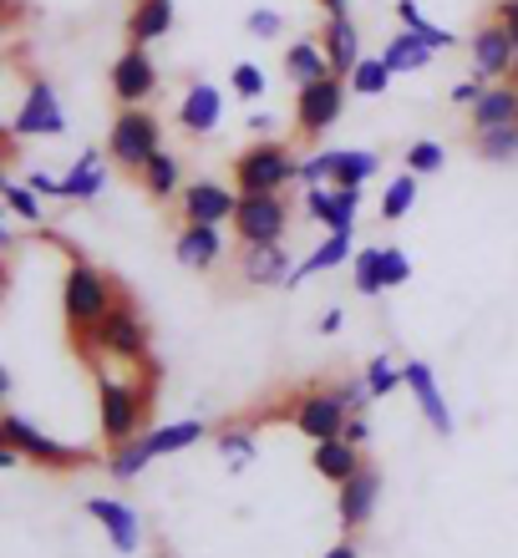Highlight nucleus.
I'll return each instance as SVG.
<instances>
[{
  "instance_id": "nucleus-19",
  "label": "nucleus",
  "mask_w": 518,
  "mask_h": 558,
  "mask_svg": "<svg viewBox=\"0 0 518 558\" xmlns=\"http://www.w3.org/2000/svg\"><path fill=\"white\" fill-rule=\"evenodd\" d=\"M219 122H224V92L214 82H193L183 92V102H178V128L189 137H208L219 133Z\"/></svg>"
},
{
  "instance_id": "nucleus-50",
  "label": "nucleus",
  "mask_w": 518,
  "mask_h": 558,
  "mask_svg": "<svg viewBox=\"0 0 518 558\" xmlns=\"http://www.w3.org/2000/svg\"><path fill=\"white\" fill-rule=\"evenodd\" d=\"M493 21L518 41V0H498V5H493Z\"/></svg>"
},
{
  "instance_id": "nucleus-22",
  "label": "nucleus",
  "mask_w": 518,
  "mask_h": 558,
  "mask_svg": "<svg viewBox=\"0 0 518 558\" xmlns=\"http://www.w3.org/2000/svg\"><path fill=\"white\" fill-rule=\"evenodd\" d=\"M311 468L326 477V483L341 487L346 477H356V472L366 468V457H361V447L346 437H326V441H311Z\"/></svg>"
},
{
  "instance_id": "nucleus-1",
  "label": "nucleus",
  "mask_w": 518,
  "mask_h": 558,
  "mask_svg": "<svg viewBox=\"0 0 518 558\" xmlns=\"http://www.w3.org/2000/svg\"><path fill=\"white\" fill-rule=\"evenodd\" d=\"M148 320L137 315L133 300H118V305L103 315V325L97 330H87V336L76 340L82 345V355H87L92 366L97 361H118V366H137L148 371L153 366V345H148Z\"/></svg>"
},
{
  "instance_id": "nucleus-14",
  "label": "nucleus",
  "mask_w": 518,
  "mask_h": 558,
  "mask_svg": "<svg viewBox=\"0 0 518 558\" xmlns=\"http://www.w3.org/2000/svg\"><path fill=\"white\" fill-rule=\"evenodd\" d=\"M239 275L254 290H275V284H290L296 275V254L280 244H239Z\"/></svg>"
},
{
  "instance_id": "nucleus-21",
  "label": "nucleus",
  "mask_w": 518,
  "mask_h": 558,
  "mask_svg": "<svg viewBox=\"0 0 518 558\" xmlns=\"http://www.w3.org/2000/svg\"><path fill=\"white\" fill-rule=\"evenodd\" d=\"M346 259H356V229H336V234L321 239V244L296 265V275H290L285 290H296V284H305V279H315V275H330V269H341Z\"/></svg>"
},
{
  "instance_id": "nucleus-3",
  "label": "nucleus",
  "mask_w": 518,
  "mask_h": 558,
  "mask_svg": "<svg viewBox=\"0 0 518 558\" xmlns=\"http://www.w3.org/2000/svg\"><path fill=\"white\" fill-rule=\"evenodd\" d=\"M118 300L122 294H118V284H112V275H103L92 259H72L67 279H61V315H67V330H72L76 340L87 336V330H97L103 315L118 305Z\"/></svg>"
},
{
  "instance_id": "nucleus-6",
  "label": "nucleus",
  "mask_w": 518,
  "mask_h": 558,
  "mask_svg": "<svg viewBox=\"0 0 518 558\" xmlns=\"http://www.w3.org/2000/svg\"><path fill=\"white\" fill-rule=\"evenodd\" d=\"M0 441H11L26 462L51 468V472H72V468H82V462H87V452H82V447L57 441L51 432H41V426L31 422V416H21V412H0Z\"/></svg>"
},
{
  "instance_id": "nucleus-8",
  "label": "nucleus",
  "mask_w": 518,
  "mask_h": 558,
  "mask_svg": "<svg viewBox=\"0 0 518 558\" xmlns=\"http://www.w3.org/2000/svg\"><path fill=\"white\" fill-rule=\"evenodd\" d=\"M346 92H351V82H346V76H321V82H311V87H300V97H296V128H300V137L330 133V128L341 122V112H346Z\"/></svg>"
},
{
  "instance_id": "nucleus-15",
  "label": "nucleus",
  "mask_w": 518,
  "mask_h": 558,
  "mask_svg": "<svg viewBox=\"0 0 518 558\" xmlns=\"http://www.w3.org/2000/svg\"><path fill=\"white\" fill-rule=\"evenodd\" d=\"M361 193H366V189L315 183V189H305V214H311L326 234H336V229H356V219H361Z\"/></svg>"
},
{
  "instance_id": "nucleus-9",
  "label": "nucleus",
  "mask_w": 518,
  "mask_h": 558,
  "mask_svg": "<svg viewBox=\"0 0 518 558\" xmlns=\"http://www.w3.org/2000/svg\"><path fill=\"white\" fill-rule=\"evenodd\" d=\"M234 204H239V189L219 183V178H193L178 193L183 223H214V229H224V223H234Z\"/></svg>"
},
{
  "instance_id": "nucleus-2",
  "label": "nucleus",
  "mask_w": 518,
  "mask_h": 558,
  "mask_svg": "<svg viewBox=\"0 0 518 558\" xmlns=\"http://www.w3.org/2000/svg\"><path fill=\"white\" fill-rule=\"evenodd\" d=\"M97 422H103V441H133L148 432V381H128L122 371H107L97 361Z\"/></svg>"
},
{
  "instance_id": "nucleus-30",
  "label": "nucleus",
  "mask_w": 518,
  "mask_h": 558,
  "mask_svg": "<svg viewBox=\"0 0 518 558\" xmlns=\"http://www.w3.org/2000/svg\"><path fill=\"white\" fill-rule=\"evenodd\" d=\"M153 462H158V457L148 452V437H133V441H118V447H107V472H112L118 483H133V477H143Z\"/></svg>"
},
{
  "instance_id": "nucleus-25",
  "label": "nucleus",
  "mask_w": 518,
  "mask_h": 558,
  "mask_svg": "<svg viewBox=\"0 0 518 558\" xmlns=\"http://www.w3.org/2000/svg\"><path fill=\"white\" fill-rule=\"evenodd\" d=\"M468 118H473V133H489V128H508V122H518V87L514 82H489V92L468 107Z\"/></svg>"
},
{
  "instance_id": "nucleus-43",
  "label": "nucleus",
  "mask_w": 518,
  "mask_h": 558,
  "mask_svg": "<svg viewBox=\"0 0 518 558\" xmlns=\"http://www.w3.org/2000/svg\"><path fill=\"white\" fill-rule=\"evenodd\" d=\"M229 92H234L239 102H254V97H265V72H260L254 61H239L234 72H229Z\"/></svg>"
},
{
  "instance_id": "nucleus-34",
  "label": "nucleus",
  "mask_w": 518,
  "mask_h": 558,
  "mask_svg": "<svg viewBox=\"0 0 518 558\" xmlns=\"http://www.w3.org/2000/svg\"><path fill=\"white\" fill-rule=\"evenodd\" d=\"M417 189H422V178L401 168V173L386 183V193H382V223H401V219H407V214L417 208Z\"/></svg>"
},
{
  "instance_id": "nucleus-28",
  "label": "nucleus",
  "mask_w": 518,
  "mask_h": 558,
  "mask_svg": "<svg viewBox=\"0 0 518 558\" xmlns=\"http://www.w3.org/2000/svg\"><path fill=\"white\" fill-rule=\"evenodd\" d=\"M148 437V452L153 457H173V452H189V447H198V441L208 437V422H158L143 432Z\"/></svg>"
},
{
  "instance_id": "nucleus-7",
  "label": "nucleus",
  "mask_w": 518,
  "mask_h": 558,
  "mask_svg": "<svg viewBox=\"0 0 518 558\" xmlns=\"http://www.w3.org/2000/svg\"><path fill=\"white\" fill-rule=\"evenodd\" d=\"M234 234H239V244H280L290 234V204H285V193H239Z\"/></svg>"
},
{
  "instance_id": "nucleus-56",
  "label": "nucleus",
  "mask_w": 518,
  "mask_h": 558,
  "mask_svg": "<svg viewBox=\"0 0 518 558\" xmlns=\"http://www.w3.org/2000/svg\"><path fill=\"white\" fill-rule=\"evenodd\" d=\"M269 128H275V118H269V112H254V118H250V133H269Z\"/></svg>"
},
{
  "instance_id": "nucleus-49",
  "label": "nucleus",
  "mask_w": 518,
  "mask_h": 558,
  "mask_svg": "<svg viewBox=\"0 0 518 558\" xmlns=\"http://www.w3.org/2000/svg\"><path fill=\"white\" fill-rule=\"evenodd\" d=\"M26 183H31L36 193H41V198H61V178H57V173H46V168L26 173Z\"/></svg>"
},
{
  "instance_id": "nucleus-18",
  "label": "nucleus",
  "mask_w": 518,
  "mask_h": 558,
  "mask_svg": "<svg viewBox=\"0 0 518 558\" xmlns=\"http://www.w3.org/2000/svg\"><path fill=\"white\" fill-rule=\"evenodd\" d=\"M87 518L107 533V544L118 548V554H137V548H143V523H137V513L128 508V502H118V498H87Z\"/></svg>"
},
{
  "instance_id": "nucleus-54",
  "label": "nucleus",
  "mask_w": 518,
  "mask_h": 558,
  "mask_svg": "<svg viewBox=\"0 0 518 558\" xmlns=\"http://www.w3.org/2000/svg\"><path fill=\"white\" fill-rule=\"evenodd\" d=\"M321 558H356V544H351V538H341V544H336V548H326V554H321Z\"/></svg>"
},
{
  "instance_id": "nucleus-40",
  "label": "nucleus",
  "mask_w": 518,
  "mask_h": 558,
  "mask_svg": "<svg viewBox=\"0 0 518 558\" xmlns=\"http://www.w3.org/2000/svg\"><path fill=\"white\" fill-rule=\"evenodd\" d=\"M219 457L229 462V472L250 468L254 462V426H229V432H219Z\"/></svg>"
},
{
  "instance_id": "nucleus-26",
  "label": "nucleus",
  "mask_w": 518,
  "mask_h": 558,
  "mask_svg": "<svg viewBox=\"0 0 518 558\" xmlns=\"http://www.w3.org/2000/svg\"><path fill=\"white\" fill-rule=\"evenodd\" d=\"M168 31H173V0H133L128 41L133 46H158Z\"/></svg>"
},
{
  "instance_id": "nucleus-52",
  "label": "nucleus",
  "mask_w": 518,
  "mask_h": 558,
  "mask_svg": "<svg viewBox=\"0 0 518 558\" xmlns=\"http://www.w3.org/2000/svg\"><path fill=\"white\" fill-rule=\"evenodd\" d=\"M21 462H26V457L15 452L11 441H0V472H11V468H21Z\"/></svg>"
},
{
  "instance_id": "nucleus-11",
  "label": "nucleus",
  "mask_w": 518,
  "mask_h": 558,
  "mask_svg": "<svg viewBox=\"0 0 518 558\" xmlns=\"http://www.w3.org/2000/svg\"><path fill=\"white\" fill-rule=\"evenodd\" d=\"M11 133L15 137H61L67 133V107H61L51 82H31V92L21 97V107H15Z\"/></svg>"
},
{
  "instance_id": "nucleus-48",
  "label": "nucleus",
  "mask_w": 518,
  "mask_h": 558,
  "mask_svg": "<svg viewBox=\"0 0 518 558\" xmlns=\"http://www.w3.org/2000/svg\"><path fill=\"white\" fill-rule=\"evenodd\" d=\"M341 437H346V441H356V447H366V441H371V422H366V412H351V416H346Z\"/></svg>"
},
{
  "instance_id": "nucleus-37",
  "label": "nucleus",
  "mask_w": 518,
  "mask_h": 558,
  "mask_svg": "<svg viewBox=\"0 0 518 558\" xmlns=\"http://www.w3.org/2000/svg\"><path fill=\"white\" fill-rule=\"evenodd\" d=\"M473 147H478V158H483V162H514V158H518V122L478 133Z\"/></svg>"
},
{
  "instance_id": "nucleus-35",
  "label": "nucleus",
  "mask_w": 518,
  "mask_h": 558,
  "mask_svg": "<svg viewBox=\"0 0 518 558\" xmlns=\"http://www.w3.org/2000/svg\"><path fill=\"white\" fill-rule=\"evenodd\" d=\"M397 21H401V31H417V36H422V41H427L432 51H447V46L458 41V36H453L447 26H432L427 11H422L417 0H397Z\"/></svg>"
},
{
  "instance_id": "nucleus-31",
  "label": "nucleus",
  "mask_w": 518,
  "mask_h": 558,
  "mask_svg": "<svg viewBox=\"0 0 518 558\" xmlns=\"http://www.w3.org/2000/svg\"><path fill=\"white\" fill-rule=\"evenodd\" d=\"M382 173V158L371 153V147H341V158H336V189H366L371 178Z\"/></svg>"
},
{
  "instance_id": "nucleus-13",
  "label": "nucleus",
  "mask_w": 518,
  "mask_h": 558,
  "mask_svg": "<svg viewBox=\"0 0 518 558\" xmlns=\"http://www.w3.org/2000/svg\"><path fill=\"white\" fill-rule=\"evenodd\" d=\"M346 407H341V397L336 391H305V397L290 407V426L296 432H305L311 441H326V437H341V426H346Z\"/></svg>"
},
{
  "instance_id": "nucleus-53",
  "label": "nucleus",
  "mask_w": 518,
  "mask_h": 558,
  "mask_svg": "<svg viewBox=\"0 0 518 558\" xmlns=\"http://www.w3.org/2000/svg\"><path fill=\"white\" fill-rule=\"evenodd\" d=\"M341 310H326V315H321V330H326V336H336V330H341Z\"/></svg>"
},
{
  "instance_id": "nucleus-5",
  "label": "nucleus",
  "mask_w": 518,
  "mask_h": 558,
  "mask_svg": "<svg viewBox=\"0 0 518 558\" xmlns=\"http://www.w3.org/2000/svg\"><path fill=\"white\" fill-rule=\"evenodd\" d=\"M296 178H300V158L285 143H275V137L244 147V153L234 158L239 193H285Z\"/></svg>"
},
{
  "instance_id": "nucleus-46",
  "label": "nucleus",
  "mask_w": 518,
  "mask_h": 558,
  "mask_svg": "<svg viewBox=\"0 0 518 558\" xmlns=\"http://www.w3.org/2000/svg\"><path fill=\"white\" fill-rule=\"evenodd\" d=\"M382 279H386V290H401L412 279V259L401 250H382Z\"/></svg>"
},
{
  "instance_id": "nucleus-16",
  "label": "nucleus",
  "mask_w": 518,
  "mask_h": 558,
  "mask_svg": "<svg viewBox=\"0 0 518 558\" xmlns=\"http://www.w3.org/2000/svg\"><path fill=\"white\" fill-rule=\"evenodd\" d=\"M401 386L417 397V407H422V416H427V426L437 432V437H453V407H447L443 386H437V376H432L427 361H401Z\"/></svg>"
},
{
  "instance_id": "nucleus-23",
  "label": "nucleus",
  "mask_w": 518,
  "mask_h": 558,
  "mask_svg": "<svg viewBox=\"0 0 518 558\" xmlns=\"http://www.w3.org/2000/svg\"><path fill=\"white\" fill-rule=\"evenodd\" d=\"M107 189V162L97 147H87V153H76V162L61 173V198L67 204H92L97 193Z\"/></svg>"
},
{
  "instance_id": "nucleus-55",
  "label": "nucleus",
  "mask_w": 518,
  "mask_h": 558,
  "mask_svg": "<svg viewBox=\"0 0 518 558\" xmlns=\"http://www.w3.org/2000/svg\"><path fill=\"white\" fill-rule=\"evenodd\" d=\"M321 11L326 15H351V0H321Z\"/></svg>"
},
{
  "instance_id": "nucleus-17",
  "label": "nucleus",
  "mask_w": 518,
  "mask_h": 558,
  "mask_svg": "<svg viewBox=\"0 0 518 558\" xmlns=\"http://www.w3.org/2000/svg\"><path fill=\"white\" fill-rule=\"evenodd\" d=\"M376 502H382V472L366 462L356 477H346V483L336 487V513H341V529L346 533L366 529L371 513H376Z\"/></svg>"
},
{
  "instance_id": "nucleus-32",
  "label": "nucleus",
  "mask_w": 518,
  "mask_h": 558,
  "mask_svg": "<svg viewBox=\"0 0 518 558\" xmlns=\"http://www.w3.org/2000/svg\"><path fill=\"white\" fill-rule=\"evenodd\" d=\"M143 189H148V198H158V204H164V198H178V193H183V168H178V158L173 153H158V158L148 162V168H143Z\"/></svg>"
},
{
  "instance_id": "nucleus-41",
  "label": "nucleus",
  "mask_w": 518,
  "mask_h": 558,
  "mask_svg": "<svg viewBox=\"0 0 518 558\" xmlns=\"http://www.w3.org/2000/svg\"><path fill=\"white\" fill-rule=\"evenodd\" d=\"M366 386H371V397H376V401L391 397V391L401 386V366H397V361H391L386 351L371 355V361H366Z\"/></svg>"
},
{
  "instance_id": "nucleus-59",
  "label": "nucleus",
  "mask_w": 518,
  "mask_h": 558,
  "mask_svg": "<svg viewBox=\"0 0 518 558\" xmlns=\"http://www.w3.org/2000/svg\"><path fill=\"white\" fill-rule=\"evenodd\" d=\"M508 82H514V87H518V61H514V76H508Z\"/></svg>"
},
{
  "instance_id": "nucleus-27",
  "label": "nucleus",
  "mask_w": 518,
  "mask_h": 558,
  "mask_svg": "<svg viewBox=\"0 0 518 558\" xmlns=\"http://www.w3.org/2000/svg\"><path fill=\"white\" fill-rule=\"evenodd\" d=\"M382 61L391 66V76H412V72H427L432 61H437V51H432L417 31H397L391 41H386V51H382Z\"/></svg>"
},
{
  "instance_id": "nucleus-58",
  "label": "nucleus",
  "mask_w": 518,
  "mask_h": 558,
  "mask_svg": "<svg viewBox=\"0 0 518 558\" xmlns=\"http://www.w3.org/2000/svg\"><path fill=\"white\" fill-rule=\"evenodd\" d=\"M5 284H11V275H5V265H0V300H5Z\"/></svg>"
},
{
  "instance_id": "nucleus-29",
  "label": "nucleus",
  "mask_w": 518,
  "mask_h": 558,
  "mask_svg": "<svg viewBox=\"0 0 518 558\" xmlns=\"http://www.w3.org/2000/svg\"><path fill=\"white\" fill-rule=\"evenodd\" d=\"M285 76L296 82V87H311V82H321V76H336L330 72V57L321 41H296L290 51H285Z\"/></svg>"
},
{
  "instance_id": "nucleus-24",
  "label": "nucleus",
  "mask_w": 518,
  "mask_h": 558,
  "mask_svg": "<svg viewBox=\"0 0 518 558\" xmlns=\"http://www.w3.org/2000/svg\"><path fill=\"white\" fill-rule=\"evenodd\" d=\"M321 46H326L330 72L336 76H351V66L366 57V51H361V31H356L351 15H326V26H321Z\"/></svg>"
},
{
  "instance_id": "nucleus-45",
  "label": "nucleus",
  "mask_w": 518,
  "mask_h": 558,
  "mask_svg": "<svg viewBox=\"0 0 518 558\" xmlns=\"http://www.w3.org/2000/svg\"><path fill=\"white\" fill-rule=\"evenodd\" d=\"M250 36L254 41H280V31H285V15L280 11H269V5H260V11H250Z\"/></svg>"
},
{
  "instance_id": "nucleus-12",
  "label": "nucleus",
  "mask_w": 518,
  "mask_h": 558,
  "mask_svg": "<svg viewBox=\"0 0 518 558\" xmlns=\"http://www.w3.org/2000/svg\"><path fill=\"white\" fill-rule=\"evenodd\" d=\"M468 61H473V76H483V82H508L518 61V41L498 21H489L468 36Z\"/></svg>"
},
{
  "instance_id": "nucleus-10",
  "label": "nucleus",
  "mask_w": 518,
  "mask_h": 558,
  "mask_svg": "<svg viewBox=\"0 0 518 558\" xmlns=\"http://www.w3.org/2000/svg\"><path fill=\"white\" fill-rule=\"evenodd\" d=\"M158 92V61L148 57V46H122L112 61V97L118 107H148V97Z\"/></svg>"
},
{
  "instance_id": "nucleus-33",
  "label": "nucleus",
  "mask_w": 518,
  "mask_h": 558,
  "mask_svg": "<svg viewBox=\"0 0 518 558\" xmlns=\"http://www.w3.org/2000/svg\"><path fill=\"white\" fill-rule=\"evenodd\" d=\"M0 204L11 208L15 223H41L46 219L41 193L31 189V183H15V178H5V173H0Z\"/></svg>"
},
{
  "instance_id": "nucleus-51",
  "label": "nucleus",
  "mask_w": 518,
  "mask_h": 558,
  "mask_svg": "<svg viewBox=\"0 0 518 558\" xmlns=\"http://www.w3.org/2000/svg\"><path fill=\"white\" fill-rule=\"evenodd\" d=\"M15 244V229H11V208L0 204V250H11Z\"/></svg>"
},
{
  "instance_id": "nucleus-4",
  "label": "nucleus",
  "mask_w": 518,
  "mask_h": 558,
  "mask_svg": "<svg viewBox=\"0 0 518 558\" xmlns=\"http://www.w3.org/2000/svg\"><path fill=\"white\" fill-rule=\"evenodd\" d=\"M164 153V122L153 118L148 107H122L107 133V158L118 162L122 173H143L153 158Z\"/></svg>"
},
{
  "instance_id": "nucleus-39",
  "label": "nucleus",
  "mask_w": 518,
  "mask_h": 558,
  "mask_svg": "<svg viewBox=\"0 0 518 558\" xmlns=\"http://www.w3.org/2000/svg\"><path fill=\"white\" fill-rule=\"evenodd\" d=\"M351 275H356V290L366 294V300H376V294H386V279H382V250H356L351 259Z\"/></svg>"
},
{
  "instance_id": "nucleus-42",
  "label": "nucleus",
  "mask_w": 518,
  "mask_h": 558,
  "mask_svg": "<svg viewBox=\"0 0 518 558\" xmlns=\"http://www.w3.org/2000/svg\"><path fill=\"white\" fill-rule=\"evenodd\" d=\"M336 158H341V147H321L311 158H300V189H315V183H330L336 178Z\"/></svg>"
},
{
  "instance_id": "nucleus-47",
  "label": "nucleus",
  "mask_w": 518,
  "mask_h": 558,
  "mask_svg": "<svg viewBox=\"0 0 518 558\" xmlns=\"http://www.w3.org/2000/svg\"><path fill=\"white\" fill-rule=\"evenodd\" d=\"M483 92H489V82H483V76H468V82H458V87L447 92V102H453V107H473Z\"/></svg>"
},
{
  "instance_id": "nucleus-20",
  "label": "nucleus",
  "mask_w": 518,
  "mask_h": 558,
  "mask_svg": "<svg viewBox=\"0 0 518 558\" xmlns=\"http://www.w3.org/2000/svg\"><path fill=\"white\" fill-rule=\"evenodd\" d=\"M173 259L183 269H214L224 259V229H214V223H183L173 239Z\"/></svg>"
},
{
  "instance_id": "nucleus-57",
  "label": "nucleus",
  "mask_w": 518,
  "mask_h": 558,
  "mask_svg": "<svg viewBox=\"0 0 518 558\" xmlns=\"http://www.w3.org/2000/svg\"><path fill=\"white\" fill-rule=\"evenodd\" d=\"M11 386H15V376L0 366V407H5V397H11Z\"/></svg>"
},
{
  "instance_id": "nucleus-36",
  "label": "nucleus",
  "mask_w": 518,
  "mask_h": 558,
  "mask_svg": "<svg viewBox=\"0 0 518 558\" xmlns=\"http://www.w3.org/2000/svg\"><path fill=\"white\" fill-rule=\"evenodd\" d=\"M346 82H351L356 97H386V87H391V66H386L382 57H361Z\"/></svg>"
},
{
  "instance_id": "nucleus-38",
  "label": "nucleus",
  "mask_w": 518,
  "mask_h": 558,
  "mask_svg": "<svg viewBox=\"0 0 518 558\" xmlns=\"http://www.w3.org/2000/svg\"><path fill=\"white\" fill-rule=\"evenodd\" d=\"M443 143H432V137H417V143H407V153H401V168L417 178H432V173H443Z\"/></svg>"
},
{
  "instance_id": "nucleus-44",
  "label": "nucleus",
  "mask_w": 518,
  "mask_h": 558,
  "mask_svg": "<svg viewBox=\"0 0 518 558\" xmlns=\"http://www.w3.org/2000/svg\"><path fill=\"white\" fill-rule=\"evenodd\" d=\"M330 391L341 397L346 412H366L371 401H376V397H371V386H366V371H361V376H346V381H336Z\"/></svg>"
}]
</instances>
